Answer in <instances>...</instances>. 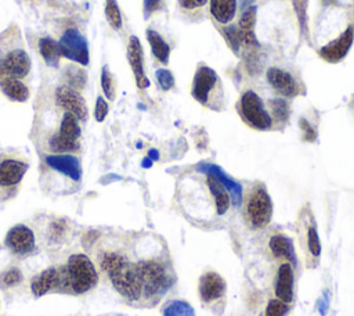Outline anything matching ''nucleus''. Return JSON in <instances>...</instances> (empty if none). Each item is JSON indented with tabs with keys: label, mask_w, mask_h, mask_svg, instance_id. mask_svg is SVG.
<instances>
[{
	"label": "nucleus",
	"mask_w": 354,
	"mask_h": 316,
	"mask_svg": "<svg viewBox=\"0 0 354 316\" xmlns=\"http://www.w3.org/2000/svg\"><path fill=\"white\" fill-rule=\"evenodd\" d=\"M163 316H195V310L187 301L173 299L165 306Z\"/></svg>",
	"instance_id": "c756f323"
},
{
	"label": "nucleus",
	"mask_w": 354,
	"mask_h": 316,
	"mask_svg": "<svg viewBox=\"0 0 354 316\" xmlns=\"http://www.w3.org/2000/svg\"><path fill=\"white\" fill-rule=\"evenodd\" d=\"M196 172L203 173V175H212L214 176L228 191L231 197V204L234 207H239L242 204L243 193H242V186L236 180H234L231 176H228L218 165L216 164H207V162H201L196 165Z\"/></svg>",
	"instance_id": "9b49d317"
},
{
	"label": "nucleus",
	"mask_w": 354,
	"mask_h": 316,
	"mask_svg": "<svg viewBox=\"0 0 354 316\" xmlns=\"http://www.w3.org/2000/svg\"><path fill=\"white\" fill-rule=\"evenodd\" d=\"M353 43H354V26L347 25V28L342 32L339 37L324 44L318 50V55L326 62L337 64L348 54Z\"/></svg>",
	"instance_id": "6e6552de"
},
{
	"label": "nucleus",
	"mask_w": 354,
	"mask_h": 316,
	"mask_svg": "<svg viewBox=\"0 0 354 316\" xmlns=\"http://www.w3.org/2000/svg\"><path fill=\"white\" fill-rule=\"evenodd\" d=\"M30 71V58L24 49L7 51L0 58V78L11 76L17 79L25 78Z\"/></svg>",
	"instance_id": "9d476101"
},
{
	"label": "nucleus",
	"mask_w": 354,
	"mask_h": 316,
	"mask_svg": "<svg viewBox=\"0 0 354 316\" xmlns=\"http://www.w3.org/2000/svg\"><path fill=\"white\" fill-rule=\"evenodd\" d=\"M288 312V304L281 299H270L266 308L264 316H285Z\"/></svg>",
	"instance_id": "4c0bfd02"
},
{
	"label": "nucleus",
	"mask_w": 354,
	"mask_h": 316,
	"mask_svg": "<svg viewBox=\"0 0 354 316\" xmlns=\"http://www.w3.org/2000/svg\"><path fill=\"white\" fill-rule=\"evenodd\" d=\"M46 164L61 172L62 175H66L68 177H71L72 180L77 182L80 180L82 176V168H80V162L76 157L71 155V154H51L46 157Z\"/></svg>",
	"instance_id": "dca6fc26"
},
{
	"label": "nucleus",
	"mask_w": 354,
	"mask_h": 316,
	"mask_svg": "<svg viewBox=\"0 0 354 316\" xmlns=\"http://www.w3.org/2000/svg\"><path fill=\"white\" fill-rule=\"evenodd\" d=\"M4 243L14 254L26 255L35 248V234L25 225H17L8 230Z\"/></svg>",
	"instance_id": "ddd939ff"
},
{
	"label": "nucleus",
	"mask_w": 354,
	"mask_h": 316,
	"mask_svg": "<svg viewBox=\"0 0 354 316\" xmlns=\"http://www.w3.org/2000/svg\"><path fill=\"white\" fill-rule=\"evenodd\" d=\"M65 80H66V86L75 89V90H80L84 87L86 85V72L76 67V65H69L65 71Z\"/></svg>",
	"instance_id": "cd10ccee"
},
{
	"label": "nucleus",
	"mask_w": 354,
	"mask_h": 316,
	"mask_svg": "<svg viewBox=\"0 0 354 316\" xmlns=\"http://www.w3.org/2000/svg\"><path fill=\"white\" fill-rule=\"evenodd\" d=\"M221 33L228 44V47L231 49V51L238 55L241 51V46H242V39H241V33L238 29V25L234 24H228L221 29Z\"/></svg>",
	"instance_id": "7c9ffc66"
},
{
	"label": "nucleus",
	"mask_w": 354,
	"mask_h": 316,
	"mask_svg": "<svg viewBox=\"0 0 354 316\" xmlns=\"http://www.w3.org/2000/svg\"><path fill=\"white\" fill-rule=\"evenodd\" d=\"M57 104L65 109V112L73 114L77 119H86L87 108L80 93L69 86H59L55 91Z\"/></svg>",
	"instance_id": "2eb2a0df"
},
{
	"label": "nucleus",
	"mask_w": 354,
	"mask_h": 316,
	"mask_svg": "<svg viewBox=\"0 0 354 316\" xmlns=\"http://www.w3.org/2000/svg\"><path fill=\"white\" fill-rule=\"evenodd\" d=\"M148 158H151L152 161H158V158H159V154H158V151H156L155 148L149 150V151H148Z\"/></svg>",
	"instance_id": "a18cd8bd"
},
{
	"label": "nucleus",
	"mask_w": 354,
	"mask_h": 316,
	"mask_svg": "<svg viewBox=\"0 0 354 316\" xmlns=\"http://www.w3.org/2000/svg\"><path fill=\"white\" fill-rule=\"evenodd\" d=\"M66 233V223L62 220V219H58V220H54L50 227H48V234L53 240H62L64 236Z\"/></svg>",
	"instance_id": "58836bf2"
},
{
	"label": "nucleus",
	"mask_w": 354,
	"mask_h": 316,
	"mask_svg": "<svg viewBox=\"0 0 354 316\" xmlns=\"http://www.w3.org/2000/svg\"><path fill=\"white\" fill-rule=\"evenodd\" d=\"M101 267L120 295L130 301H137L141 297L142 287L136 263H131L122 254L105 252L101 258Z\"/></svg>",
	"instance_id": "f257e3e1"
},
{
	"label": "nucleus",
	"mask_w": 354,
	"mask_h": 316,
	"mask_svg": "<svg viewBox=\"0 0 354 316\" xmlns=\"http://www.w3.org/2000/svg\"><path fill=\"white\" fill-rule=\"evenodd\" d=\"M28 169V165L22 161L7 158L0 162V186L1 187H11L18 184L25 172Z\"/></svg>",
	"instance_id": "6ab92c4d"
},
{
	"label": "nucleus",
	"mask_w": 354,
	"mask_h": 316,
	"mask_svg": "<svg viewBox=\"0 0 354 316\" xmlns=\"http://www.w3.org/2000/svg\"><path fill=\"white\" fill-rule=\"evenodd\" d=\"M160 0H144V12L145 17L152 14L155 10H158Z\"/></svg>",
	"instance_id": "37998d69"
},
{
	"label": "nucleus",
	"mask_w": 354,
	"mask_h": 316,
	"mask_svg": "<svg viewBox=\"0 0 354 316\" xmlns=\"http://www.w3.org/2000/svg\"><path fill=\"white\" fill-rule=\"evenodd\" d=\"M0 89L1 91L14 101H26L29 97V90L21 79L11 78V76H1L0 78Z\"/></svg>",
	"instance_id": "393cba45"
},
{
	"label": "nucleus",
	"mask_w": 354,
	"mask_h": 316,
	"mask_svg": "<svg viewBox=\"0 0 354 316\" xmlns=\"http://www.w3.org/2000/svg\"><path fill=\"white\" fill-rule=\"evenodd\" d=\"M256 18H257V7L253 4L248 8H245L239 17L238 29L241 33L242 44L248 47H259V39L256 36Z\"/></svg>",
	"instance_id": "a211bd4d"
},
{
	"label": "nucleus",
	"mask_w": 354,
	"mask_h": 316,
	"mask_svg": "<svg viewBox=\"0 0 354 316\" xmlns=\"http://www.w3.org/2000/svg\"><path fill=\"white\" fill-rule=\"evenodd\" d=\"M105 17L115 30H119L122 28V12L116 0L105 1Z\"/></svg>",
	"instance_id": "72a5a7b5"
},
{
	"label": "nucleus",
	"mask_w": 354,
	"mask_h": 316,
	"mask_svg": "<svg viewBox=\"0 0 354 316\" xmlns=\"http://www.w3.org/2000/svg\"><path fill=\"white\" fill-rule=\"evenodd\" d=\"M321 1H322L324 6H332V4L336 3V0H321Z\"/></svg>",
	"instance_id": "09e8293b"
},
{
	"label": "nucleus",
	"mask_w": 354,
	"mask_h": 316,
	"mask_svg": "<svg viewBox=\"0 0 354 316\" xmlns=\"http://www.w3.org/2000/svg\"><path fill=\"white\" fill-rule=\"evenodd\" d=\"M246 218L252 229H264L272 218V201L263 184L256 186L246 201Z\"/></svg>",
	"instance_id": "39448f33"
},
{
	"label": "nucleus",
	"mask_w": 354,
	"mask_h": 316,
	"mask_svg": "<svg viewBox=\"0 0 354 316\" xmlns=\"http://www.w3.org/2000/svg\"><path fill=\"white\" fill-rule=\"evenodd\" d=\"M61 273V287H69L73 292L82 294L91 290L97 281V270L88 256L83 254L72 255L68 263L59 270Z\"/></svg>",
	"instance_id": "f03ea898"
},
{
	"label": "nucleus",
	"mask_w": 354,
	"mask_h": 316,
	"mask_svg": "<svg viewBox=\"0 0 354 316\" xmlns=\"http://www.w3.org/2000/svg\"><path fill=\"white\" fill-rule=\"evenodd\" d=\"M236 6V0H209V10L213 19L223 25H228L234 19Z\"/></svg>",
	"instance_id": "b1692460"
},
{
	"label": "nucleus",
	"mask_w": 354,
	"mask_h": 316,
	"mask_svg": "<svg viewBox=\"0 0 354 316\" xmlns=\"http://www.w3.org/2000/svg\"><path fill=\"white\" fill-rule=\"evenodd\" d=\"M155 78H156V82H158V85H159V87L162 90L167 91L171 87H174L176 80H174V75H173V72L170 69H167V68H158L155 71Z\"/></svg>",
	"instance_id": "f704fd0d"
},
{
	"label": "nucleus",
	"mask_w": 354,
	"mask_h": 316,
	"mask_svg": "<svg viewBox=\"0 0 354 316\" xmlns=\"http://www.w3.org/2000/svg\"><path fill=\"white\" fill-rule=\"evenodd\" d=\"M22 280V274L21 272L17 269V267H12V269H8L6 270L1 276H0V283L3 287H14L17 284H19Z\"/></svg>",
	"instance_id": "e433bc0d"
},
{
	"label": "nucleus",
	"mask_w": 354,
	"mask_h": 316,
	"mask_svg": "<svg viewBox=\"0 0 354 316\" xmlns=\"http://www.w3.org/2000/svg\"><path fill=\"white\" fill-rule=\"evenodd\" d=\"M239 112L242 119L256 130L272 128V118L267 111L261 97L254 90H245L239 98Z\"/></svg>",
	"instance_id": "20e7f679"
},
{
	"label": "nucleus",
	"mask_w": 354,
	"mask_h": 316,
	"mask_svg": "<svg viewBox=\"0 0 354 316\" xmlns=\"http://www.w3.org/2000/svg\"><path fill=\"white\" fill-rule=\"evenodd\" d=\"M268 248L272 252V255L278 259H285L289 262H296V254L293 241L290 237L285 234H275L268 241Z\"/></svg>",
	"instance_id": "5701e85b"
},
{
	"label": "nucleus",
	"mask_w": 354,
	"mask_h": 316,
	"mask_svg": "<svg viewBox=\"0 0 354 316\" xmlns=\"http://www.w3.org/2000/svg\"><path fill=\"white\" fill-rule=\"evenodd\" d=\"M108 103L104 100V97L98 96L97 97V101H95V109H94V115H95V119L98 122H102L105 119V116L108 115Z\"/></svg>",
	"instance_id": "a19ab883"
},
{
	"label": "nucleus",
	"mask_w": 354,
	"mask_h": 316,
	"mask_svg": "<svg viewBox=\"0 0 354 316\" xmlns=\"http://www.w3.org/2000/svg\"><path fill=\"white\" fill-rule=\"evenodd\" d=\"M61 55L69 58L82 65H87L90 61L88 46L84 36L77 29H66L58 40Z\"/></svg>",
	"instance_id": "0eeeda50"
},
{
	"label": "nucleus",
	"mask_w": 354,
	"mask_h": 316,
	"mask_svg": "<svg viewBox=\"0 0 354 316\" xmlns=\"http://www.w3.org/2000/svg\"><path fill=\"white\" fill-rule=\"evenodd\" d=\"M151 165H152V159L147 157V158L142 161V166H144V168H149Z\"/></svg>",
	"instance_id": "de8ad7c7"
},
{
	"label": "nucleus",
	"mask_w": 354,
	"mask_h": 316,
	"mask_svg": "<svg viewBox=\"0 0 354 316\" xmlns=\"http://www.w3.org/2000/svg\"><path fill=\"white\" fill-rule=\"evenodd\" d=\"M59 283H61L59 270L55 269V267H48L32 280L30 288H32V292L35 295L40 297V295L47 294L50 290L58 287Z\"/></svg>",
	"instance_id": "412c9836"
},
{
	"label": "nucleus",
	"mask_w": 354,
	"mask_h": 316,
	"mask_svg": "<svg viewBox=\"0 0 354 316\" xmlns=\"http://www.w3.org/2000/svg\"><path fill=\"white\" fill-rule=\"evenodd\" d=\"M147 40L151 46V51L153 54V57L162 62V64H167L169 62V57H170V46L166 43V40L153 29H147L145 32Z\"/></svg>",
	"instance_id": "a878e982"
},
{
	"label": "nucleus",
	"mask_w": 354,
	"mask_h": 316,
	"mask_svg": "<svg viewBox=\"0 0 354 316\" xmlns=\"http://www.w3.org/2000/svg\"><path fill=\"white\" fill-rule=\"evenodd\" d=\"M39 50L47 65L50 67L58 65L59 58L62 57L58 47V42H54L51 37H41L39 40Z\"/></svg>",
	"instance_id": "bb28decb"
},
{
	"label": "nucleus",
	"mask_w": 354,
	"mask_h": 316,
	"mask_svg": "<svg viewBox=\"0 0 354 316\" xmlns=\"http://www.w3.org/2000/svg\"><path fill=\"white\" fill-rule=\"evenodd\" d=\"M209 0H178V4L184 10H195L203 7Z\"/></svg>",
	"instance_id": "79ce46f5"
},
{
	"label": "nucleus",
	"mask_w": 354,
	"mask_h": 316,
	"mask_svg": "<svg viewBox=\"0 0 354 316\" xmlns=\"http://www.w3.org/2000/svg\"><path fill=\"white\" fill-rule=\"evenodd\" d=\"M253 3H254V0H241V8H242V11H243L245 8L253 6Z\"/></svg>",
	"instance_id": "49530a36"
},
{
	"label": "nucleus",
	"mask_w": 354,
	"mask_h": 316,
	"mask_svg": "<svg viewBox=\"0 0 354 316\" xmlns=\"http://www.w3.org/2000/svg\"><path fill=\"white\" fill-rule=\"evenodd\" d=\"M206 176V186L213 197L214 201V207H216V212L217 215H224L227 213V211L230 209V204H231V197L227 191V188L212 175H205Z\"/></svg>",
	"instance_id": "4be33fe9"
},
{
	"label": "nucleus",
	"mask_w": 354,
	"mask_h": 316,
	"mask_svg": "<svg viewBox=\"0 0 354 316\" xmlns=\"http://www.w3.org/2000/svg\"><path fill=\"white\" fill-rule=\"evenodd\" d=\"M307 251L310 252V255L313 256V259H318L319 255H321V241H319V237H318V231H317V227L314 223H311L308 227H307ZM317 262V261H315Z\"/></svg>",
	"instance_id": "473e14b6"
},
{
	"label": "nucleus",
	"mask_w": 354,
	"mask_h": 316,
	"mask_svg": "<svg viewBox=\"0 0 354 316\" xmlns=\"http://www.w3.org/2000/svg\"><path fill=\"white\" fill-rule=\"evenodd\" d=\"M79 137L80 126L77 118L71 112H65L58 133L54 134L48 141L50 150L54 152L76 151L79 148Z\"/></svg>",
	"instance_id": "423d86ee"
},
{
	"label": "nucleus",
	"mask_w": 354,
	"mask_h": 316,
	"mask_svg": "<svg viewBox=\"0 0 354 316\" xmlns=\"http://www.w3.org/2000/svg\"><path fill=\"white\" fill-rule=\"evenodd\" d=\"M299 125H300V129L303 132V139L306 141H315L317 139V132L315 129L313 128V125L306 119V118H300L299 119Z\"/></svg>",
	"instance_id": "ea45409f"
},
{
	"label": "nucleus",
	"mask_w": 354,
	"mask_h": 316,
	"mask_svg": "<svg viewBox=\"0 0 354 316\" xmlns=\"http://www.w3.org/2000/svg\"><path fill=\"white\" fill-rule=\"evenodd\" d=\"M292 6L299 22L300 32L307 39L308 37V17H307L308 0H292Z\"/></svg>",
	"instance_id": "2f4dec72"
},
{
	"label": "nucleus",
	"mask_w": 354,
	"mask_h": 316,
	"mask_svg": "<svg viewBox=\"0 0 354 316\" xmlns=\"http://www.w3.org/2000/svg\"><path fill=\"white\" fill-rule=\"evenodd\" d=\"M217 80H218V75L213 68L207 65H199L192 79V89H191L192 97L198 103L206 105L209 103L210 94L216 87Z\"/></svg>",
	"instance_id": "1a4fd4ad"
},
{
	"label": "nucleus",
	"mask_w": 354,
	"mask_h": 316,
	"mask_svg": "<svg viewBox=\"0 0 354 316\" xmlns=\"http://www.w3.org/2000/svg\"><path fill=\"white\" fill-rule=\"evenodd\" d=\"M145 297L163 295L171 286V280L165 266L158 261H141L136 263Z\"/></svg>",
	"instance_id": "7ed1b4c3"
},
{
	"label": "nucleus",
	"mask_w": 354,
	"mask_h": 316,
	"mask_svg": "<svg viewBox=\"0 0 354 316\" xmlns=\"http://www.w3.org/2000/svg\"><path fill=\"white\" fill-rule=\"evenodd\" d=\"M101 87L104 90V94L106 98L113 100L115 98V82L112 78V73L109 72L108 67H104L101 71Z\"/></svg>",
	"instance_id": "c9c22d12"
},
{
	"label": "nucleus",
	"mask_w": 354,
	"mask_h": 316,
	"mask_svg": "<svg viewBox=\"0 0 354 316\" xmlns=\"http://www.w3.org/2000/svg\"><path fill=\"white\" fill-rule=\"evenodd\" d=\"M268 85L283 98H292L299 94V85L293 75L286 69L270 67L266 72Z\"/></svg>",
	"instance_id": "f8f14e48"
},
{
	"label": "nucleus",
	"mask_w": 354,
	"mask_h": 316,
	"mask_svg": "<svg viewBox=\"0 0 354 316\" xmlns=\"http://www.w3.org/2000/svg\"><path fill=\"white\" fill-rule=\"evenodd\" d=\"M225 292V281L216 272L202 274L199 280V294L203 302H213L221 298Z\"/></svg>",
	"instance_id": "f3484780"
},
{
	"label": "nucleus",
	"mask_w": 354,
	"mask_h": 316,
	"mask_svg": "<svg viewBox=\"0 0 354 316\" xmlns=\"http://www.w3.org/2000/svg\"><path fill=\"white\" fill-rule=\"evenodd\" d=\"M127 58L131 67V71L134 73L136 85L138 89H147L149 87L151 82L145 75L144 71V51L141 42L137 36H130L129 44H127Z\"/></svg>",
	"instance_id": "4468645a"
},
{
	"label": "nucleus",
	"mask_w": 354,
	"mask_h": 316,
	"mask_svg": "<svg viewBox=\"0 0 354 316\" xmlns=\"http://www.w3.org/2000/svg\"><path fill=\"white\" fill-rule=\"evenodd\" d=\"M270 108H271V114H272V121L277 122H286L290 114V108H289V103L286 98L283 97H277V98H271L268 101Z\"/></svg>",
	"instance_id": "c85d7f7f"
},
{
	"label": "nucleus",
	"mask_w": 354,
	"mask_h": 316,
	"mask_svg": "<svg viewBox=\"0 0 354 316\" xmlns=\"http://www.w3.org/2000/svg\"><path fill=\"white\" fill-rule=\"evenodd\" d=\"M317 308H318V312L321 313V316H325V315H326L328 304H326V301H325V299H318V305H317Z\"/></svg>",
	"instance_id": "c03bdc74"
},
{
	"label": "nucleus",
	"mask_w": 354,
	"mask_h": 316,
	"mask_svg": "<svg viewBox=\"0 0 354 316\" xmlns=\"http://www.w3.org/2000/svg\"><path fill=\"white\" fill-rule=\"evenodd\" d=\"M275 295L278 299L289 304L293 299V270L290 263L285 262L279 266L275 280Z\"/></svg>",
	"instance_id": "aec40b11"
}]
</instances>
